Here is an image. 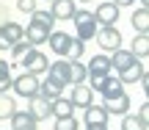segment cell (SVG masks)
Listing matches in <instances>:
<instances>
[{
    "mask_svg": "<svg viewBox=\"0 0 149 130\" xmlns=\"http://www.w3.org/2000/svg\"><path fill=\"white\" fill-rule=\"evenodd\" d=\"M47 72L53 78H58L64 86H74V83H86L88 72H86V64L80 61H69V58H58L47 66Z\"/></svg>",
    "mask_w": 149,
    "mask_h": 130,
    "instance_id": "1",
    "label": "cell"
},
{
    "mask_svg": "<svg viewBox=\"0 0 149 130\" xmlns=\"http://www.w3.org/2000/svg\"><path fill=\"white\" fill-rule=\"evenodd\" d=\"M72 22H74V33H77L74 39H80V42H91L97 28H100L94 20V11H88V8H74Z\"/></svg>",
    "mask_w": 149,
    "mask_h": 130,
    "instance_id": "2",
    "label": "cell"
},
{
    "mask_svg": "<svg viewBox=\"0 0 149 130\" xmlns=\"http://www.w3.org/2000/svg\"><path fill=\"white\" fill-rule=\"evenodd\" d=\"M11 89H14V94H17V97H25V100L36 97V94H39V75L22 72V75L11 78Z\"/></svg>",
    "mask_w": 149,
    "mask_h": 130,
    "instance_id": "3",
    "label": "cell"
},
{
    "mask_svg": "<svg viewBox=\"0 0 149 130\" xmlns=\"http://www.w3.org/2000/svg\"><path fill=\"white\" fill-rule=\"evenodd\" d=\"M19 64L25 66V72H31V75H44V72H47V66H50V58L42 53V50L31 47V50L19 58Z\"/></svg>",
    "mask_w": 149,
    "mask_h": 130,
    "instance_id": "4",
    "label": "cell"
},
{
    "mask_svg": "<svg viewBox=\"0 0 149 130\" xmlns=\"http://www.w3.org/2000/svg\"><path fill=\"white\" fill-rule=\"evenodd\" d=\"M94 39L100 42L102 50H108V53H113V50L122 47V31H119L116 25H111V28H97Z\"/></svg>",
    "mask_w": 149,
    "mask_h": 130,
    "instance_id": "5",
    "label": "cell"
},
{
    "mask_svg": "<svg viewBox=\"0 0 149 130\" xmlns=\"http://www.w3.org/2000/svg\"><path fill=\"white\" fill-rule=\"evenodd\" d=\"M94 20H97V25H100V28H111V25H116V22H119V6L111 3V0L100 3V6L94 8Z\"/></svg>",
    "mask_w": 149,
    "mask_h": 130,
    "instance_id": "6",
    "label": "cell"
},
{
    "mask_svg": "<svg viewBox=\"0 0 149 130\" xmlns=\"http://www.w3.org/2000/svg\"><path fill=\"white\" fill-rule=\"evenodd\" d=\"M64 83L58 80V78H53L47 72V78H44V80H39V94H42L44 100H55V97H61V94H64Z\"/></svg>",
    "mask_w": 149,
    "mask_h": 130,
    "instance_id": "7",
    "label": "cell"
},
{
    "mask_svg": "<svg viewBox=\"0 0 149 130\" xmlns=\"http://www.w3.org/2000/svg\"><path fill=\"white\" fill-rule=\"evenodd\" d=\"M28 114H31L36 122H42V119H50V100H44L42 94L31 97V100H28Z\"/></svg>",
    "mask_w": 149,
    "mask_h": 130,
    "instance_id": "8",
    "label": "cell"
},
{
    "mask_svg": "<svg viewBox=\"0 0 149 130\" xmlns=\"http://www.w3.org/2000/svg\"><path fill=\"white\" fill-rule=\"evenodd\" d=\"M97 92L102 94V100H111V97H119V94H124V83L119 80V78L108 75V78H102V83H100V89H97Z\"/></svg>",
    "mask_w": 149,
    "mask_h": 130,
    "instance_id": "9",
    "label": "cell"
},
{
    "mask_svg": "<svg viewBox=\"0 0 149 130\" xmlns=\"http://www.w3.org/2000/svg\"><path fill=\"white\" fill-rule=\"evenodd\" d=\"M91 100H94V92H91L86 83H74V86H72L69 103L74 105V108H86V105H91Z\"/></svg>",
    "mask_w": 149,
    "mask_h": 130,
    "instance_id": "10",
    "label": "cell"
},
{
    "mask_svg": "<svg viewBox=\"0 0 149 130\" xmlns=\"http://www.w3.org/2000/svg\"><path fill=\"white\" fill-rule=\"evenodd\" d=\"M83 119H86V125H108V119H111V114H108L102 105H86L83 108Z\"/></svg>",
    "mask_w": 149,
    "mask_h": 130,
    "instance_id": "11",
    "label": "cell"
},
{
    "mask_svg": "<svg viewBox=\"0 0 149 130\" xmlns=\"http://www.w3.org/2000/svg\"><path fill=\"white\" fill-rule=\"evenodd\" d=\"M74 0H50V14L55 17V22L58 20H72L74 14Z\"/></svg>",
    "mask_w": 149,
    "mask_h": 130,
    "instance_id": "12",
    "label": "cell"
},
{
    "mask_svg": "<svg viewBox=\"0 0 149 130\" xmlns=\"http://www.w3.org/2000/svg\"><path fill=\"white\" fill-rule=\"evenodd\" d=\"M102 108H105L108 114H113V116H124V114L130 111V97H127V92L119 94V97L105 100V103H102Z\"/></svg>",
    "mask_w": 149,
    "mask_h": 130,
    "instance_id": "13",
    "label": "cell"
},
{
    "mask_svg": "<svg viewBox=\"0 0 149 130\" xmlns=\"http://www.w3.org/2000/svg\"><path fill=\"white\" fill-rule=\"evenodd\" d=\"M47 42H50V50L58 53L61 58H64V55H66V47H69V42H72V36H69V33H64V31H50Z\"/></svg>",
    "mask_w": 149,
    "mask_h": 130,
    "instance_id": "14",
    "label": "cell"
},
{
    "mask_svg": "<svg viewBox=\"0 0 149 130\" xmlns=\"http://www.w3.org/2000/svg\"><path fill=\"white\" fill-rule=\"evenodd\" d=\"M144 72H146V66L141 64L138 58H135V61H133L130 66H124L122 72H116V78H119V80L124 83V86H127V83H138V78L144 75Z\"/></svg>",
    "mask_w": 149,
    "mask_h": 130,
    "instance_id": "15",
    "label": "cell"
},
{
    "mask_svg": "<svg viewBox=\"0 0 149 130\" xmlns=\"http://www.w3.org/2000/svg\"><path fill=\"white\" fill-rule=\"evenodd\" d=\"M11 130H39V122L28 111H14L11 114Z\"/></svg>",
    "mask_w": 149,
    "mask_h": 130,
    "instance_id": "16",
    "label": "cell"
},
{
    "mask_svg": "<svg viewBox=\"0 0 149 130\" xmlns=\"http://www.w3.org/2000/svg\"><path fill=\"white\" fill-rule=\"evenodd\" d=\"M47 36H50V28L39 25V22H28L25 28V39L31 44H47Z\"/></svg>",
    "mask_w": 149,
    "mask_h": 130,
    "instance_id": "17",
    "label": "cell"
},
{
    "mask_svg": "<svg viewBox=\"0 0 149 130\" xmlns=\"http://www.w3.org/2000/svg\"><path fill=\"white\" fill-rule=\"evenodd\" d=\"M72 111H74V105L69 103V97H55V100H50V116H55V119H61V116H72Z\"/></svg>",
    "mask_w": 149,
    "mask_h": 130,
    "instance_id": "18",
    "label": "cell"
},
{
    "mask_svg": "<svg viewBox=\"0 0 149 130\" xmlns=\"http://www.w3.org/2000/svg\"><path fill=\"white\" fill-rule=\"evenodd\" d=\"M108 58H111V66H113V69H116V72H122L124 66H130V64H133V61H135V55L130 53V50L119 47V50H113V53L108 55Z\"/></svg>",
    "mask_w": 149,
    "mask_h": 130,
    "instance_id": "19",
    "label": "cell"
},
{
    "mask_svg": "<svg viewBox=\"0 0 149 130\" xmlns=\"http://www.w3.org/2000/svg\"><path fill=\"white\" fill-rule=\"evenodd\" d=\"M0 33H3V36L8 39L11 44L19 42V39H25V28H22L19 22H11V20H6L3 25H0Z\"/></svg>",
    "mask_w": 149,
    "mask_h": 130,
    "instance_id": "20",
    "label": "cell"
},
{
    "mask_svg": "<svg viewBox=\"0 0 149 130\" xmlns=\"http://www.w3.org/2000/svg\"><path fill=\"white\" fill-rule=\"evenodd\" d=\"M130 25L135 28V33H149V8H144V6H141L138 11H133Z\"/></svg>",
    "mask_w": 149,
    "mask_h": 130,
    "instance_id": "21",
    "label": "cell"
},
{
    "mask_svg": "<svg viewBox=\"0 0 149 130\" xmlns=\"http://www.w3.org/2000/svg\"><path fill=\"white\" fill-rule=\"evenodd\" d=\"M130 53H133L138 61H144L146 55H149V36H146V33H135V39H133V47H130Z\"/></svg>",
    "mask_w": 149,
    "mask_h": 130,
    "instance_id": "22",
    "label": "cell"
},
{
    "mask_svg": "<svg viewBox=\"0 0 149 130\" xmlns=\"http://www.w3.org/2000/svg\"><path fill=\"white\" fill-rule=\"evenodd\" d=\"M11 78H14L11 75V64L6 58H0V94H6L11 89Z\"/></svg>",
    "mask_w": 149,
    "mask_h": 130,
    "instance_id": "23",
    "label": "cell"
},
{
    "mask_svg": "<svg viewBox=\"0 0 149 130\" xmlns=\"http://www.w3.org/2000/svg\"><path fill=\"white\" fill-rule=\"evenodd\" d=\"M14 111H17V100L11 94H0V119H11Z\"/></svg>",
    "mask_w": 149,
    "mask_h": 130,
    "instance_id": "24",
    "label": "cell"
},
{
    "mask_svg": "<svg viewBox=\"0 0 149 130\" xmlns=\"http://www.w3.org/2000/svg\"><path fill=\"white\" fill-rule=\"evenodd\" d=\"M83 50H86V42H80V39L72 36V42H69V47H66V55H64V58L80 61V58H83Z\"/></svg>",
    "mask_w": 149,
    "mask_h": 130,
    "instance_id": "25",
    "label": "cell"
},
{
    "mask_svg": "<svg viewBox=\"0 0 149 130\" xmlns=\"http://www.w3.org/2000/svg\"><path fill=\"white\" fill-rule=\"evenodd\" d=\"M31 22H39V25H44V28H50L53 31V25H55V17L50 14V11H42V8H36L31 14Z\"/></svg>",
    "mask_w": 149,
    "mask_h": 130,
    "instance_id": "26",
    "label": "cell"
},
{
    "mask_svg": "<svg viewBox=\"0 0 149 130\" xmlns=\"http://www.w3.org/2000/svg\"><path fill=\"white\" fill-rule=\"evenodd\" d=\"M122 130H149V125H146V122H141L138 116H130V114H124Z\"/></svg>",
    "mask_w": 149,
    "mask_h": 130,
    "instance_id": "27",
    "label": "cell"
},
{
    "mask_svg": "<svg viewBox=\"0 0 149 130\" xmlns=\"http://www.w3.org/2000/svg\"><path fill=\"white\" fill-rule=\"evenodd\" d=\"M31 47H33V44L28 42V39H19V42H14V44H11V55H14V58L19 61V58H22V55H25Z\"/></svg>",
    "mask_w": 149,
    "mask_h": 130,
    "instance_id": "28",
    "label": "cell"
},
{
    "mask_svg": "<svg viewBox=\"0 0 149 130\" xmlns=\"http://www.w3.org/2000/svg\"><path fill=\"white\" fill-rule=\"evenodd\" d=\"M53 130H77V119H74V114H72V116H61V119H55Z\"/></svg>",
    "mask_w": 149,
    "mask_h": 130,
    "instance_id": "29",
    "label": "cell"
},
{
    "mask_svg": "<svg viewBox=\"0 0 149 130\" xmlns=\"http://www.w3.org/2000/svg\"><path fill=\"white\" fill-rule=\"evenodd\" d=\"M17 8H19V11H25V14H33L39 6H36V0H17Z\"/></svg>",
    "mask_w": 149,
    "mask_h": 130,
    "instance_id": "30",
    "label": "cell"
},
{
    "mask_svg": "<svg viewBox=\"0 0 149 130\" xmlns=\"http://www.w3.org/2000/svg\"><path fill=\"white\" fill-rule=\"evenodd\" d=\"M135 116H138L141 122H146V125H149V105L144 103V105H141V108H138V114H135Z\"/></svg>",
    "mask_w": 149,
    "mask_h": 130,
    "instance_id": "31",
    "label": "cell"
},
{
    "mask_svg": "<svg viewBox=\"0 0 149 130\" xmlns=\"http://www.w3.org/2000/svg\"><path fill=\"white\" fill-rule=\"evenodd\" d=\"M0 50H11V42L3 36V33H0Z\"/></svg>",
    "mask_w": 149,
    "mask_h": 130,
    "instance_id": "32",
    "label": "cell"
},
{
    "mask_svg": "<svg viewBox=\"0 0 149 130\" xmlns=\"http://www.w3.org/2000/svg\"><path fill=\"white\" fill-rule=\"evenodd\" d=\"M111 3H116V6H119V8H122V6H133V3H135V0H111Z\"/></svg>",
    "mask_w": 149,
    "mask_h": 130,
    "instance_id": "33",
    "label": "cell"
},
{
    "mask_svg": "<svg viewBox=\"0 0 149 130\" xmlns=\"http://www.w3.org/2000/svg\"><path fill=\"white\" fill-rule=\"evenodd\" d=\"M86 130H108V125H86Z\"/></svg>",
    "mask_w": 149,
    "mask_h": 130,
    "instance_id": "34",
    "label": "cell"
},
{
    "mask_svg": "<svg viewBox=\"0 0 149 130\" xmlns=\"http://www.w3.org/2000/svg\"><path fill=\"white\" fill-rule=\"evenodd\" d=\"M138 3H141V6H144V8H146V6H149V0H138Z\"/></svg>",
    "mask_w": 149,
    "mask_h": 130,
    "instance_id": "35",
    "label": "cell"
},
{
    "mask_svg": "<svg viewBox=\"0 0 149 130\" xmlns=\"http://www.w3.org/2000/svg\"><path fill=\"white\" fill-rule=\"evenodd\" d=\"M80 3H91V0H80Z\"/></svg>",
    "mask_w": 149,
    "mask_h": 130,
    "instance_id": "36",
    "label": "cell"
}]
</instances>
